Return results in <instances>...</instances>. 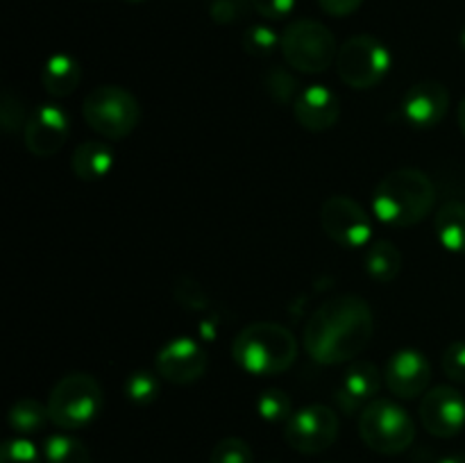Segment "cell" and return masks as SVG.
<instances>
[{
	"instance_id": "cell-1",
	"label": "cell",
	"mask_w": 465,
	"mask_h": 463,
	"mask_svg": "<svg viewBox=\"0 0 465 463\" xmlns=\"http://www.w3.org/2000/svg\"><path fill=\"white\" fill-rule=\"evenodd\" d=\"M375 318L359 295H339L316 309L304 327V350L322 366L354 361L371 343Z\"/></svg>"
},
{
	"instance_id": "cell-2",
	"label": "cell",
	"mask_w": 465,
	"mask_h": 463,
	"mask_svg": "<svg viewBox=\"0 0 465 463\" xmlns=\"http://www.w3.org/2000/svg\"><path fill=\"white\" fill-rule=\"evenodd\" d=\"M436 202V186L418 168H398L381 177L372 193V209L391 227H413L425 221Z\"/></svg>"
},
{
	"instance_id": "cell-3",
	"label": "cell",
	"mask_w": 465,
	"mask_h": 463,
	"mask_svg": "<svg viewBox=\"0 0 465 463\" xmlns=\"http://www.w3.org/2000/svg\"><path fill=\"white\" fill-rule=\"evenodd\" d=\"M232 359L250 375H280L298 359V340L280 322H250L236 334Z\"/></svg>"
},
{
	"instance_id": "cell-4",
	"label": "cell",
	"mask_w": 465,
	"mask_h": 463,
	"mask_svg": "<svg viewBox=\"0 0 465 463\" xmlns=\"http://www.w3.org/2000/svg\"><path fill=\"white\" fill-rule=\"evenodd\" d=\"M86 125L98 136L118 141L130 136L141 121V104L134 94L118 84H100L82 104Z\"/></svg>"
},
{
	"instance_id": "cell-5",
	"label": "cell",
	"mask_w": 465,
	"mask_h": 463,
	"mask_svg": "<svg viewBox=\"0 0 465 463\" xmlns=\"http://www.w3.org/2000/svg\"><path fill=\"white\" fill-rule=\"evenodd\" d=\"M45 404L50 422H54L59 429H82L103 411V389L94 375L71 372L53 386Z\"/></svg>"
},
{
	"instance_id": "cell-6",
	"label": "cell",
	"mask_w": 465,
	"mask_h": 463,
	"mask_svg": "<svg viewBox=\"0 0 465 463\" xmlns=\"http://www.w3.org/2000/svg\"><path fill=\"white\" fill-rule=\"evenodd\" d=\"M359 434L372 452L393 457L411 448L416 438V422L407 409L393 399H372L359 416Z\"/></svg>"
},
{
	"instance_id": "cell-7",
	"label": "cell",
	"mask_w": 465,
	"mask_h": 463,
	"mask_svg": "<svg viewBox=\"0 0 465 463\" xmlns=\"http://www.w3.org/2000/svg\"><path fill=\"white\" fill-rule=\"evenodd\" d=\"M282 54L300 73H322L336 64L339 45L327 25L318 21H295L282 32Z\"/></svg>"
},
{
	"instance_id": "cell-8",
	"label": "cell",
	"mask_w": 465,
	"mask_h": 463,
	"mask_svg": "<svg viewBox=\"0 0 465 463\" xmlns=\"http://www.w3.org/2000/svg\"><path fill=\"white\" fill-rule=\"evenodd\" d=\"M336 71L352 89H372L391 71V53L375 36L357 34L339 48Z\"/></svg>"
},
{
	"instance_id": "cell-9",
	"label": "cell",
	"mask_w": 465,
	"mask_h": 463,
	"mask_svg": "<svg viewBox=\"0 0 465 463\" xmlns=\"http://www.w3.org/2000/svg\"><path fill=\"white\" fill-rule=\"evenodd\" d=\"M339 436V416L325 404H309L298 409L286 420L284 438L295 452L321 454L331 448Z\"/></svg>"
},
{
	"instance_id": "cell-10",
	"label": "cell",
	"mask_w": 465,
	"mask_h": 463,
	"mask_svg": "<svg viewBox=\"0 0 465 463\" xmlns=\"http://www.w3.org/2000/svg\"><path fill=\"white\" fill-rule=\"evenodd\" d=\"M321 225L334 243L348 250L363 248L372 236L371 216L348 195H331L322 202Z\"/></svg>"
},
{
	"instance_id": "cell-11",
	"label": "cell",
	"mask_w": 465,
	"mask_h": 463,
	"mask_svg": "<svg viewBox=\"0 0 465 463\" xmlns=\"http://www.w3.org/2000/svg\"><path fill=\"white\" fill-rule=\"evenodd\" d=\"M207 352L200 343H195L189 336H177L168 340L154 359L157 375L168 384H193L207 372Z\"/></svg>"
},
{
	"instance_id": "cell-12",
	"label": "cell",
	"mask_w": 465,
	"mask_h": 463,
	"mask_svg": "<svg viewBox=\"0 0 465 463\" xmlns=\"http://www.w3.org/2000/svg\"><path fill=\"white\" fill-rule=\"evenodd\" d=\"M420 422L436 438H452L465 427V398L454 386H436L420 399Z\"/></svg>"
},
{
	"instance_id": "cell-13",
	"label": "cell",
	"mask_w": 465,
	"mask_h": 463,
	"mask_svg": "<svg viewBox=\"0 0 465 463\" xmlns=\"http://www.w3.org/2000/svg\"><path fill=\"white\" fill-rule=\"evenodd\" d=\"M23 130H25L23 136H25L27 150L35 157H50L66 145L71 123H68V113L59 104L45 103L27 116Z\"/></svg>"
},
{
	"instance_id": "cell-14",
	"label": "cell",
	"mask_w": 465,
	"mask_h": 463,
	"mask_svg": "<svg viewBox=\"0 0 465 463\" xmlns=\"http://www.w3.org/2000/svg\"><path fill=\"white\" fill-rule=\"evenodd\" d=\"M431 381V363L422 352L411 348L398 350L386 361L384 384L400 399H416L427 393Z\"/></svg>"
},
{
	"instance_id": "cell-15",
	"label": "cell",
	"mask_w": 465,
	"mask_h": 463,
	"mask_svg": "<svg viewBox=\"0 0 465 463\" xmlns=\"http://www.w3.org/2000/svg\"><path fill=\"white\" fill-rule=\"evenodd\" d=\"M450 109V94L440 82L425 80L413 84L404 94L402 100V116L409 125L420 127H436L445 118Z\"/></svg>"
},
{
	"instance_id": "cell-16",
	"label": "cell",
	"mask_w": 465,
	"mask_h": 463,
	"mask_svg": "<svg viewBox=\"0 0 465 463\" xmlns=\"http://www.w3.org/2000/svg\"><path fill=\"white\" fill-rule=\"evenodd\" d=\"M295 121L309 132H325L336 125L341 116V103L331 89L322 84H312L293 103Z\"/></svg>"
},
{
	"instance_id": "cell-17",
	"label": "cell",
	"mask_w": 465,
	"mask_h": 463,
	"mask_svg": "<svg viewBox=\"0 0 465 463\" xmlns=\"http://www.w3.org/2000/svg\"><path fill=\"white\" fill-rule=\"evenodd\" d=\"M381 389V372L377 370L375 363L371 361H350L348 370L343 375V384H341V407L354 411L361 407L363 402L375 398Z\"/></svg>"
},
{
	"instance_id": "cell-18",
	"label": "cell",
	"mask_w": 465,
	"mask_h": 463,
	"mask_svg": "<svg viewBox=\"0 0 465 463\" xmlns=\"http://www.w3.org/2000/svg\"><path fill=\"white\" fill-rule=\"evenodd\" d=\"M114 166V150L104 141H82L71 159V168L80 180L98 182Z\"/></svg>"
},
{
	"instance_id": "cell-19",
	"label": "cell",
	"mask_w": 465,
	"mask_h": 463,
	"mask_svg": "<svg viewBox=\"0 0 465 463\" xmlns=\"http://www.w3.org/2000/svg\"><path fill=\"white\" fill-rule=\"evenodd\" d=\"M80 62L71 54H53L41 68V84L54 98H66L80 86Z\"/></svg>"
},
{
	"instance_id": "cell-20",
	"label": "cell",
	"mask_w": 465,
	"mask_h": 463,
	"mask_svg": "<svg viewBox=\"0 0 465 463\" xmlns=\"http://www.w3.org/2000/svg\"><path fill=\"white\" fill-rule=\"evenodd\" d=\"M436 239L448 252L465 254V202H448L436 212Z\"/></svg>"
},
{
	"instance_id": "cell-21",
	"label": "cell",
	"mask_w": 465,
	"mask_h": 463,
	"mask_svg": "<svg viewBox=\"0 0 465 463\" xmlns=\"http://www.w3.org/2000/svg\"><path fill=\"white\" fill-rule=\"evenodd\" d=\"M366 271L377 281H393L402 271V252L391 241H375L366 250Z\"/></svg>"
},
{
	"instance_id": "cell-22",
	"label": "cell",
	"mask_w": 465,
	"mask_h": 463,
	"mask_svg": "<svg viewBox=\"0 0 465 463\" xmlns=\"http://www.w3.org/2000/svg\"><path fill=\"white\" fill-rule=\"evenodd\" d=\"M48 420V404H41L39 399L35 398L18 399V402H14V407L9 409V427L21 436L36 434V431L44 429Z\"/></svg>"
},
{
	"instance_id": "cell-23",
	"label": "cell",
	"mask_w": 465,
	"mask_h": 463,
	"mask_svg": "<svg viewBox=\"0 0 465 463\" xmlns=\"http://www.w3.org/2000/svg\"><path fill=\"white\" fill-rule=\"evenodd\" d=\"M45 463H91V454L82 440L68 434H54L45 438Z\"/></svg>"
},
{
	"instance_id": "cell-24",
	"label": "cell",
	"mask_w": 465,
	"mask_h": 463,
	"mask_svg": "<svg viewBox=\"0 0 465 463\" xmlns=\"http://www.w3.org/2000/svg\"><path fill=\"white\" fill-rule=\"evenodd\" d=\"M159 379H162V377L153 375V372L148 370L132 372L125 379V386H123L125 398L130 399V402L139 404V407L153 404L154 399L159 398Z\"/></svg>"
},
{
	"instance_id": "cell-25",
	"label": "cell",
	"mask_w": 465,
	"mask_h": 463,
	"mask_svg": "<svg viewBox=\"0 0 465 463\" xmlns=\"http://www.w3.org/2000/svg\"><path fill=\"white\" fill-rule=\"evenodd\" d=\"M243 50L252 57L266 59L275 53L282 45V36H277V32L268 25H252L243 32Z\"/></svg>"
},
{
	"instance_id": "cell-26",
	"label": "cell",
	"mask_w": 465,
	"mask_h": 463,
	"mask_svg": "<svg viewBox=\"0 0 465 463\" xmlns=\"http://www.w3.org/2000/svg\"><path fill=\"white\" fill-rule=\"evenodd\" d=\"M257 411L266 422H286L293 416V402L282 389H268L259 395Z\"/></svg>"
},
{
	"instance_id": "cell-27",
	"label": "cell",
	"mask_w": 465,
	"mask_h": 463,
	"mask_svg": "<svg viewBox=\"0 0 465 463\" xmlns=\"http://www.w3.org/2000/svg\"><path fill=\"white\" fill-rule=\"evenodd\" d=\"M209 463H254V452L243 438L227 436L213 445Z\"/></svg>"
},
{
	"instance_id": "cell-28",
	"label": "cell",
	"mask_w": 465,
	"mask_h": 463,
	"mask_svg": "<svg viewBox=\"0 0 465 463\" xmlns=\"http://www.w3.org/2000/svg\"><path fill=\"white\" fill-rule=\"evenodd\" d=\"M266 89L272 95V100H277L280 104L295 103L298 98V80L286 71L284 66H272L266 75Z\"/></svg>"
},
{
	"instance_id": "cell-29",
	"label": "cell",
	"mask_w": 465,
	"mask_h": 463,
	"mask_svg": "<svg viewBox=\"0 0 465 463\" xmlns=\"http://www.w3.org/2000/svg\"><path fill=\"white\" fill-rule=\"evenodd\" d=\"M0 463H41L39 449L25 436L9 438L3 443L0 449Z\"/></svg>"
},
{
	"instance_id": "cell-30",
	"label": "cell",
	"mask_w": 465,
	"mask_h": 463,
	"mask_svg": "<svg viewBox=\"0 0 465 463\" xmlns=\"http://www.w3.org/2000/svg\"><path fill=\"white\" fill-rule=\"evenodd\" d=\"M252 0H209V16L221 25L241 21L248 14Z\"/></svg>"
},
{
	"instance_id": "cell-31",
	"label": "cell",
	"mask_w": 465,
	"mask_h": 463,
	"mask_svg": "<svg viewBox=\"0 0 465 463\" xmlns=\"http://www.w3.org/2000/svg\"><path fill=\"white\" fill-rule=\"evenodd\" d=\"M0 123H3L5 132H16L18 127H25V107H23V100L14 94L3 95V104H0Z\"/></svg>"
},
{
	"instance_id": "cell-32",
	"label": "cell",
	"mask_w": 465,
	"mask_h": 463,
	"mask_svg": "<svg viewBox=\"0 0 465 463\" xmlns=\"http://www.w3.org/2000/svg\"><path fill=\"white\" fill-rule=\"evenodd\" d=\"M443 372L452 381L465 384V340H454L443 352Z\"/></svg>"
},
{
	"instance_id": "cell-33",
	"label": "cell",
	"mask_w": 465,
	"mask_h": 463,
	"mask_svg": "<svg viewBox=\"0 0 465 463\" xmlns=\"http://www.w3.org/2000/svg\"><path fill=\"white\" fill-rule=\"evenodd\" d=\"M175 298L180 300L184 307H191V309H204L209 304L207 295H204V291L200 289V284H195V281L191 280H182L180 284L175 286Z\"/></svg>"
},
{
	"instance_id": "cell-34",
	"label": "cell",
	"mask_w": 465,
	"mask_h": 463,
	"mask_svg": "<svg viewBox=\"0 0 465 463\" xmlns=\"http://www.w3.org/2000/svg\"><path fill=\"white\" fill-rule=\"evenodd\" d=\"M252 7L271 21H282L289 16L295 7V0H252Z\"/></svg>"
},
{
	"instance_id": "cell-35",
	"label": "cell",
	"mask_w": 465,
	"mask_h": 463,
	"mask_svg": "<svg viewBox=\"0 0 465 463\" xmlns=\"http://www.w3.org/2000/svg\"><path fill=\"white\" fill-rule=\"evenodd\" d=\"M322 12H327L330 16H350V14L357 12L359 7L363 5V0H318Z\"/></svg>"
},
{
	"instance_id": "cell-36",
	"label": "cell",
	"mask_w": 465,
	"mask_h": 463,
	"mask_svg": "<svg viewBox=\"0 0 465 463\" xmlns=\"http://www.w3.org/2000/svg\"><path fill=\"white\" fill-rule=\"evenodd\" d=\"M439 463H465V452H459V454H450V457L440 458Z\"/></svg>"
},
{
	"instance_id": "cell-37",
	"label": "cell",
	"mask_w": 465,
	"mask_h": 463,
	"mask_svg": "<svg viewBox=\"0 0 465 463\" xmlns=\"http://www.w3.org/2000/svg\"><path fill=\"white\" fill-rule=\"evenodd\" d=\"M459 127H461V132L465 136V98L461 100V104H459Z\"/></svg>"
},
{
	"instance_id": "cell-38",
	"label": "cell",
	"mask_w": 465,
	"mask_h": 463,
	"mask_svg": "<svg viewBox=\"0 0 465 463\" xmlns=\"http://www.w3.org/2000/svg\"><path fill=\"white\" fill-rule=\"evenodd\" d=\"M461 45H463V50H465V30L461 32Z\"/></svg>"
},
{
	"instance_id": "cell-39",
	"label": "cell",
	"mask_w": 465,
	"mask_h": 463,
	"mask_svg": "<svg viewBox=\"0 0 465 463\" xmlns=\"http://www.w3.org/2000/svg\"><path fill=\"white\" fill-rule=\"evenodd\" d=\"M130 3H139V0H130Z\"/></svg>"
},
{
	"instance_id": "cell-40",
	"label": "cell",
	"mask_w": 465,
	"mask_h": 463,
	"mask_svg": "<svg viewBox=\"0 0 465 463\" xmlns=\"http://www.w3.org/2000/svg\"><path fill=\"white\" fill-rule=\"evenodd\" d=\"M327 463H334V461H327Z\"/></svg>"
}]
</instances>
